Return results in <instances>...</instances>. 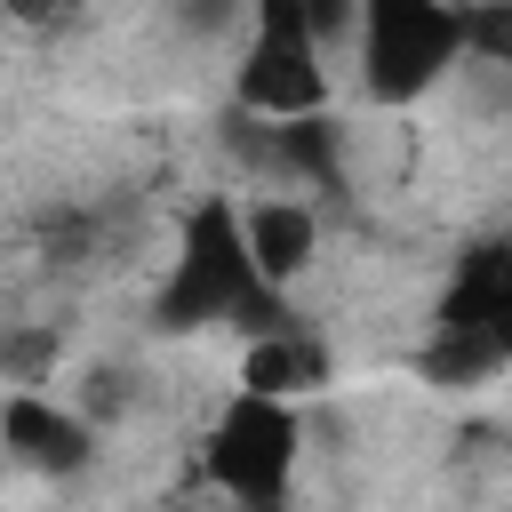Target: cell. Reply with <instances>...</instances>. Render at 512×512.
I'll list each match as a JSON object with an SVG mask.
<instances>
[{"instance_id":"cell-1","label":"cell","mask_w":512,"mask_h":512,"mask_svg":"<svg viewBox=\"0 0 512 512\" xmlns=\"http://www.w3.org/2000/svg\"><path fill=\"white\" fill-rule=\"evenodd\" d=\"M288 312H296V296H280L248 256L240 192H200L176 216V240H168V264H160V288H152V328H168V336H208V328L256 336Z\"/></svg>"},{"instance_id":"cell-2","label":"cell","mask_w":512,"mask_h":512,"mask_svg":"<svg viewBox=\"0 0 512 512\" xmlns=\"http://www.w3.org/2000/svg\"><path fill=\"white\" fill-rule=\"evenodd\" d=\"M344 64L376 112H416L464 64V8L456 0H360Z\"/></svg>"},{"instance_id":"cell-3","label":"cell","mask_w":512,"mask_h":512,"mask_svg":"<svg viewBox=\"0 0 512 512\" xmlns=\"http://www.w3.org/2000/svg\"><path fill=\"white\" fill-rule=\"evenodd\" d=\"M296 464H304V408L296 400H272V392H248L232 384L200 432V472L224 504H248V512H272L296 496Z\"/></svg>"},{"instance_id":"cell-4","label":"cell","mask_w":512,"mask_h":512,"mask_svg":"<svg viewBox=\"0 0 512 512\" xmlns=\"http://www.w3.org/2000/svg\"><path fill=\"white\" fill-rule=\"evenodd\" d=\"M328 96H336V56L312 32L304 0H248L232 32V104L288 120V112H320Z\"/></svg>"},{"instance_id":"cell-5","label":"cell","mask_w":512,"mask_h":512,"mask_svg":"<svg viewBox=\"0 0 512 512\" xmlns=\"http://www.w3.org/2000/svg\"><path fill=\"white\" fill-rule=\"evenodd\" d=\"M0 448L40 480H80L104 456V424L80 416V400H64L48 384H8L0 392Z\"/></svg>"},{"instance_id":"cell-6","label":"cell","mask_w":512,"mask_h":512,"mask_svg":"<svg viewBox=\"0 0 512 512\" xmlns=\"http://www.w3.org/2000/svg\"><path fill=\"white\" fill-rule=\"evenodd\" d=\"M240 232H248L256 272H264L280 296H296V288L312 280L320 248H328L320 200H312V192H288V184H240Z\"/></svg>"},{"instance_id":"cell-7","label":"cell","mask_w":512,"mask_h":512,"mask_svg":"<svg viewBox=\"0 0 512 512\" xmlns=\"http://www.w3.org/2000/svg\"><path fill=\"white\" fill-rule=\"evenodd\" d=\"M328 376H336V352L320 344V328H304L296 312L288 320H272V328H256V336H240V368H232V384H248V392H272V400H312V392H328Z\"/></svg>"},{"instance_id":"cell-8","label":"cell","mask_w":512,"mask_h":512,"mask_svg":"<svg viewBox=\"0 0 512 512\" xmlns=\"http://www.w3.org/2000/svg\"><path fill=\"white\" fill-rule=\"evenodd\" d=\"M432 328H480V336L504 352V368H512V240L472 248V256L448 272V288H440V304H432Z\"/></svg>"},{"instance_id":"cell-9","label":"cell","mask_w":512,"mask_h":512,"mask_svg":"<svg viewBox=\"0 0 512 512\" xmlns=\"http://www.w3.org/2000/svg\"><path fill=\"white\" fill-rule=\"evenodd\" d=\"M416 376L440 384V392H472V384H496L504 376V352L480 328H432L424 352H416Z\"/></svg>"},{"instance_id":"cell-10","label":"cell","mask_w":512,"mask_h":512,"mask_svg":"<svg viewBox=\"0 0 512 512\" xmlns=\"http://www.w3.org/2000/svg\"><path fill=\"white\" fill-rule=\"evenodd\" d=\"M64 368V336L48 320H8L0 328V384H56Z\"/></svg>"},{"instance_id":"cell-11","label":"cell","mask_w":512,"mask_h":512,"mask_svg":"<svg viewBox=\"0 0 512 512\" xmlns=\"http://www.w3.org/2000/svg\"><path fill=\"white\" fill-rule=\"evenodd\" d=\"M464 8V64H512V0H456Z\"/></svg>"},{"instance_id":"cell-12","label":"cell","mask_w":512,"mask_h":512,"mask_svg":"<svg viewBox=\"0 0 512 512\" xmlns=\"http://www.w3.org/2000/svg\"><path fill=\"white\" fill-rule=\"evenodd\" d=\"M72 400H80V416H96V424H112L120 408H136V376H120V368H88Z\"/></svg>"},{"instance_id":"cell-13","label":"cell","mask_w":512,"mask_h":512,"mask_svg":"<svg viewBox=\"0 0 512 512\" xmlns=\"http://www.w3.org/2000/svg\"><path fill=\"white\" fill-rule=\"evenodd\" d=\"M80 8H88V0H0V16H8L16 32H40V40H48V32H72Z\"/></svg>"},{"instance_id":"cell-14","label":"cell","mask_w":512,"mask_h":512,"mask_svg":"<svg viewBox=\"0 0 512 512\" xmlns=\"http://www.w3.org/2000/svg\"><path fill=\"white\" fill-rule=\"evenodd\" d=\"M304 16H312V32L328 40V56H344V48H352V24H360V0H304Z\"/></svg>"}]
</instances>
